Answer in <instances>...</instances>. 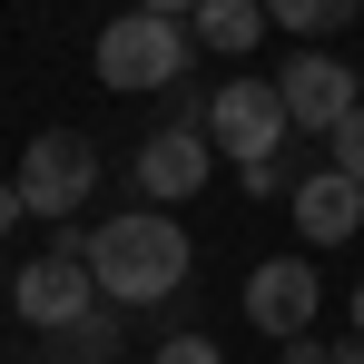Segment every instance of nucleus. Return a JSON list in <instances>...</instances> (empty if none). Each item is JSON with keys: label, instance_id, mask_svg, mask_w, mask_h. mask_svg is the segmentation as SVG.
Returning <instances> with one entry per match:
<instances>
[{"label": "nucleus", "instance_id": "1", "mask_svg": "<svg viewBox=\"0 0 364 364\" xmlns=\"http://www.w3.org/2000/svg\"><path fill=\"white\" fill-rule=\"evenodd\" d=\"M89 276H99V296L109 305H168L197 276V246L168 207H128L109 227H89Z\"/></svg>", "mask_w": 364, "mask_h": 364}, {"label": "nucleus", "instance_id": "2", "mask_svg": "<svg viewBox=\"0 0 364 364\" xmlns=\"http://www.w3.org/2000/svg\"><path fill=\"white\" fill-rule=\"evenodd\" d=\"M20 207L30 217H50V227H69L79 207H89V187H99V148L79 138V128H40L30 148H20Z\"/></svg>", "mask_w": 364, "mask_h": 364}, {"label": "nucleus", "instance_id": "3", "mask_svg": "<svg viewBox=\"0 0 364 364\" xmlns=\"http://www.w3.org/2000/svg\"><path fill=\"white\" fill-rule=\"evenodd\" d=\"M89 69H99L109 89H168V79L187 69V20H158V10H119V20L99 30Z\"/></svg>", "mask_w": 364, "mask_h": 364}, {"label": "nucleus", "instance_id": "4", "mask_svg": "<svg viewBox=\"0 0 364 364\" xmlns=\"http://www.w3.org/2000/svg\"><path fill=\"white\" fill-rule=\"evenodd\" d=\"M286 138H296V119H286L276 79H227V89L207 99V148H227L237 168H256V158H286Z\"/></svg>", "mask_w": 364, "mask_h": 364}, {"label": "nucleus", "instance_id": "5", "mask_svg": "<svg viewBox=\"0 0 364 364\" xmlns=\"http://www.w3.org/2000/svg\"><path fill=\"white\" fill-rule=\"evenodd\" d=\"M276 99H286V119H296V128L335 138V128H345V119L364 109V79H355L345 60H335V50H296V60L276 69Z\"/></svg>", "mask_w": 364, "mask_h": 364}, {"label": "nucleus", "instance_id": "6", "mask_svg": "<svg viewBox=\"0 0 364 364\" xmlns=\"http://www.w3.org/2000/svg\"><path fill=\"white\" fill-rule=\"evenodd\" d=\"M10 305H20V325H40V335H69L89 305H99V276H89V256H40V266H20V286H10Z\"/></svg>", "mask_w": 364, "mask_h": 364}, {"label": "nucleus", "instance_id": "7", "mask_svg": "<svg viewBox=\"0 0 364 364\" xmlns=\"http://www.w3.org/2000/svg\"><path fill=\"white\" fill-rule=\"evenodd\" d=\"M207 128L197 119H168V128H148L138 138V187H148V207H187L197 187H207Z\"/></svg>", "mask_w": 364, "mask_h": 364}, {"label": "nucleus", "instance_id": "8", "mask_svg": "<svg viewBox=\"0 0 364 364\" xmlns=\"http://www.w3.org/2000/svg\"><path fill=\"white\" fill-rule=\"evenodd\" d=\"M315 296H325V286H315V266H305V256H266V266L246 276V325H266V335L286 345V335L315 325Z\"/></svg>", "mask_w": 364, "mask_h": 364}, {"label": "nucleus", "instance_id": "9", "mask_svg": "<svg viewBox=\"0 0 364 364\" xmlns=\"http://www.w3.org/2000/svg\"><path fill=\"white\" fill-rule=\"evenodd\" d=\"M296 237H305V246H345V237H364V187L345 178V168H315V178L296 187Z\"/></svg>", "mask_w": 364, "mask_h": 364}, {"label": "nucleus", "instance_id": "10", "mask_svg": "<svg viewBox=\"0 0 364 364\" xmlns=\"http://www.w3.org/2000/svg\"><path fill=\"white\" fill-rule=\"evenodd\" d=\"M187 40H207V50H227V60H246V50L266 40V0H197Z\"/></svg>", "mask_w": 364, "mask_h": 364}, {"label": "nucleus", "instance_id": "11", "mask_svg": "<svg viewBox=\"0 0 364 364\" xmlns=\"http://www.w3.org/2000/svg\"><path fill=\"white\" fill-rule=\"evenodd\" d=\"M355 10H364V0H266V20H276V30H296L305 50H325V30H345Z\"/></svg>", "mask_w": 364, "mask_h": 364}, {"label": "nucleus", "instance_id": "12", "mask_svg": "<svg viewBox=\"0 0 364 364\" xmlns=\"http://www.w3.org/2000/svg\"><path fill=\"white\" fill-rule=\"evenodd\" d=\"M109 355H119V305L99 296V305H89V315L60 335V364H109Z\"/></svg>", "mask_w": 364, "mask_h": 364}, {"label": "nucleus", "instance_id": "13", "mask_svg": "<svg viewBox=\"0 0 364 364\" xmlns=\"http://www.w3.org/2000/svg\"><path fill=\"white\" fill-rule=\"evenodd\" d=\"M325 148H335V158H325V168H345V178L364 187V109H355V119H345V128H335V138H325Z\"/></svg>", "mask_w": 364, "mask_h": 364}, {"label": "nucleus", "instance_id": "14", "mask_svg": "<svg viewBox=\"0 0 364 364\" xmlns=\"http://www.w3.org/2000/svg\"><path fill=\"white\" fill-rule=\"evenodd\" d=\"M296 187L305 178H286V158H256V168H246V197H286V207H296Z\"/></svg>", "mask_w": 364, "mask_h": 364}, {"label": "nucleus", "instance_id": "15", "mask_svg": "<svg viewBox=\"0 0 364 364\" xmlns=\"http://www.w3.org/2000/svg\"><path fill=\"white\" fill-rule=\"evenodd\" d=\"M148 364H217V345H207V335H168Z\"/></svg>", "mask_w": 364, "mask_h": 364}, {"label": "nucleus", "instance_id": "16", "mask_svg": "<svg viewBox=\"0 0 364 364\" xmlns=\"http://www.w3.org/2000/svg\"><path fill=\"white\" fill-rule=\"evenodd\" d=\"M286 364H335V355H325L315 335H286Z\"/></svg>", "mask_w": 364, "mask_h": 364}, {"label": "nucleus", "instance_id": "17", "mask_svg": "<svg viewBox=\"0 0 364 364\" xmlns=\"http://www.w3.org/2000/svg\"><path fill=\"white\" fill-rule=\"evenodd\" d=\"M20 217H30V207H20V187L0 178V237H10V227H20Z\"/></svg>", "mask_w": 364, "mask_h": 364}, {"label": "nucleus", "instance_id": "18", "mask_svg": "<svg viewBox=\"0 0 364 364\" xmlns=\"http://www.w3.org/2000/svg\"><path fill=\"white\" fill-rule=\"evenodd\" d=\"M128 10H158V20H197V0H128Z\"/></svg>", "mask_w": 364, "mask_h": 364}, {"label": "nucleus", "instance_id": "19", "mask_svg": "<svg viewBox=\"0 0 364 364\" xmlns=\"http://www.w3.org/2000/svg\"><path fill=\"white\" fill-rule=\"evenodd\" d=\"M335 364H364V335H355V345H345V355H335Z\"/></svg>", "mask_w": 364, "mask_h": 364}, {"label": "nucleus", "instance_id": "20", "mask_svg": "<svg viewBox=\"0 0 364 364\" xmlns=\"http://www.w3.org/2000/svg\"><path fill=\"white\" fill-rule=\"evenodd\" d=\"M355 335H364V286H355Z\"/></svg>", "mask_w": 364, "mask_h": 364}, {"label": "nucleus", "instance_id": "21", "mask_svg": "<svg viewBox=\"0 0 364 364\" xmlns=\"http://www.w3.org/2000/svg\"><path fill=\"white\" fill-rule=\"evenodd\" d=\"M50 364H60V355H50Z\"/></svg>", "mask_w": 364, "mask_h": 364}]
</instances>
